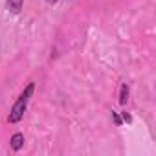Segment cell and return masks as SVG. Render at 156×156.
<instances>
[{"label":"cell","instance_id":"3957f363","mask_svg":"<svg viewBox=\"0 0 156 156\" xmlns=\"http://www.w3.org/2000/svg\"><path fill=\"white\" fill-rule=\"evenodd\" d=\"M22 4H24V0H8V2H6V6H8V9L11 13H20Z\"/></svg>","mask_w":156,"mask_h":156},{"label":"cell","instance_id":"52a82bcc","mask_svg":"<svg viewBox=\"0 0 156 156\" xmlns=\"http://www.w3.org/2000/svg\"><path fill=\"white\" fill-rule=\"evenodd\" d=\"M46 2H50V4H55V2H57V0H46Z\"/></svg>","mask_w":156,"mask_h":156},{"label":"cell","instance_id":"277c9868","mask_svg":"<svg viewBox=\"0 0 156 156\" xmlns=\"http://www.w3.org/2000/svg\"><path fill=\"white\" fill-rule=\"evenodd\" d=\"M127 101H129V87L123 83L119 90V105H127Z\"/></svg>","mask_w":156,"mask_h":156},{"label":"cell","instance_id":"6da1fadb","mask_svg":"<svg viewBox=\"0 0 156 156\" xmlns=\"http://www.w3.org/2000/svg\"><path fill=\"white\" fill-rule=\"evenodd\" d=\"M33 90H35V85L30 83V85L24 88V92L19 96V99L15 101V105H13L11 110H9V116H8V121H9V123H19V121L22 119V116H24V112H26V107H28V101H30V98L33 96Z\"/></svg>","mask_w":156,"mask_h":156},{"label":"cell","instance_id":"8992f818","mask_svg":"<svg viewBox=\"0 0 156 156\" xmlns=\"http://www.w3.org/2000/svg\"><path fill=\"white\" fill-rule=\"evenodd\" d=\"M123 121H127V123H130V121H132V116H130L129 112H123Z\"/></svg>","mask_w":156,"mask_h":156},{"label":"cell","instance_id":"7a4b0ae2","mask_svg":"<svg viewBox=\"0 0 156 156\" xmlns=\"http://www.w3.org/2000/svg\"><path fill=\"white\" fill-rule=\"evenodd\" d=\"M9 143H11V149H13V151H20V149L24 147V134H20V132H15V134L11 136Z\"/></svg>","mask_w":156,"mask_h":156},{"label":"cell","instance_id":"5b68a950","mask_svg":"<svg viewBox=\"0 0 156 156\" xmlns=\"http://www.w3.org/2000/svg\"><path fill=\"white\" fill-rule=\"evenodd\" d=\"M112 118H114V123H116V125H118V127H119V125H121V123H123V121H121V118H119V116H118V114H116V112H112Z\"/></svg>","mask_w":156,"mask_h":156}]
</instances>
